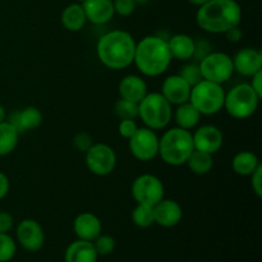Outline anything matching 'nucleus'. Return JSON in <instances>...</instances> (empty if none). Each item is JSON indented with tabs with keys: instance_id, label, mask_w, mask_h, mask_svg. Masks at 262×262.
<instances>
[{
	"instance_id": "nucleus-1",
	"label": "nucleus",
	"mask_w": 262,
	"mask_h": 262,
	"mask_svg": "<svg viewBox=\"0 0 262 262\" xmlns=\"http://www.w3.org/2000/svg\"><path fill=\"white\" fill-rule=\"evenodd\" d=\"M136 40L129 32L113 30L100 36L96 45L100 63L113 71H122L133 64Z\"/></svg>"
},
{
	"instance_id": "nucleus-2",
	"label": "nucleus",
	"mask_w": 262,
	"mask_h": 262,
	"mask_svg": "<svg viewBox=\"0 0 262 262\" xmlns=\"http://www.w3.org/2000/svg\"><path fill=\"white\" fill-rule=\"evenodd\" d=\"M171 54L166 38L148 35L136 43L133 64L146 77H159L170 67Z\"/></svg>"
},
{
	"instance_id": "nucleus-3",
	"label": "nucleus",
	"mask_w": 262,
	"mask_h": 262,
	"mask_svg": "<svg viewBox=\"0 0 262 262\" xmlns=\"http://www.w3.org/2000/svg\"><path fill=\"white\" fill-rule=\"evenodd\" d=\"M242 20V8L235 0H209L199 8L196 22L201 30L209 33H225L237 27Z\"/></svg>"
},
{
	"instance_id": "nucleus-4",
	"label": "nucleus",
	"mask_w": 262,
	"mask_h": 262,
	"mask_svg": "<svg viewBox=\"0 0 262 262\" xmlns=\"http://www.w3.org/2000/svg\"><path fill=\"white\" fill-rule=\"evenodd\" d=\"M194 151L191 130L179 127L165 130L159 138V155L161 160L170 166L184 165Z\"/></svg>"
},
{
	"instance_id": "nucleus-5",
	"label": "nucleus",
	"mask_w": 262,
	"mask_h": 262,
	"mask_svg": "<svg viewBox=\"0 0 262 262\" xmlns=\"http://www.w3.org/2000/svg\"><path fill=\"white\" fill-rule=\"evenodd\" d=\"M138 117L145 127L154 130L164 129L173 119V105L160 92H147L138 102Z\"/></svg>"
},
{
	"instance_id": "nucleus-6",
	"label": "nucleus",
	"mask_w": 262,
	"mask_h": 262,
	"mask_svg": "<svg viewBox=\"0 0 262 262\" xmlns=\"http://www.w3.org/2000/svg\"><path fill=\"white\" fill-rule=\"evenodd\" d=\"M261 97L253 91L250 83H238L225 92L224 107L225 112L232 118L238 120L252 117L257 110Z\"/></svg>"
},
{
	"instance_id": "nucleus-7",
	"label": "nucleus",
	"mask_w": 262,
	"mask_h": 262,
	"mask_svg": "<svg viewBox=\"0 0 262 262\" xmlns=\"http://www.w3.org/2000/svg\"><path fill=\"white\" fill-rule=\"evenodd\" d=\"M225 91L222 84L202 79L191 89L189 102L201 115H215L224 107Z\"/></svg>"
},
{
	"instance_id": "nucleus-8",
	"label": "nucleus",
	"mask_w": 262,
	"mask_h": 262,
	"mask_svg": "<svg viewBox=\"0 0 262 262\" xmlns=\"http://www.w3.org/2000/svg\"><path fill=\"white\" fill-rule=\"evenodd\" d=\"M202 78L214 83L223 84L229 81L234 74L232 56L223 51H211L199 61Z\"/></svg>"
},
{
	"instance_id": "nucleus-9",
	"label": "nucleus",
	"mask_w": 262,
	"mask_h": 262,
	"mask_svg": "<svg viewBox=\"0 0 262 262\" xmlns=\"http://www.w3.org/2000/svg\"><path fill=\"white\" fill-rule=\"evenodd\" d=\"M86 166L92 174L97 177H106L113 173L117 166V154L112 146L104 142L94 143L89 151L84 152Z\"/></svg>"
},
{
	"instance_id": "nucleus-10",
	"label": "nucleus",
	"mask_w": 262,
	"mask_h": 262,
	"mask_svg": "<svg viewBox=\"0 0 262 262\" xmlns=\"http://www.w3.org/2000/svg\"><path fill=\"white\" fill-rule=\"evenodd\" d=\"M132 197L137 204L154 206L165 196V188L159 177L154 174H141L130 187Z\"/></svg>"
},
{
	"instance_id": "nucleus-11",
	"label": "nucleus",
	"mask_w": 262,
	"mask_h": 262,
	"mask_svg": "<svg viewBox=\"0 0 262 262\" xmlns=\"http://www.w3.org/2000/svg\"><path fill=\"white\" fill-rule=\"evenodd\" d=\"M159 136L156 130L138 127L137 132L128 140L129 152L140 161H151L159 155Z\"/></svg>"
},
{
	"instance_id": "nucleus-12",
	"label": "nucleus",
	"mask_w": 262,
	"mask_h": 262,
	"mask_svg": "<svg viewBox=\"0 0 262 262\" xmlns=\"http://www.w3.org/2000/svg\"><path fill=\"white\" fill-rule=\"evenodd\" d=\"M15 233L18 243L28 252H37L45 243V233L42 227L33 219H23L17 225Z\"/></svg>"
},
{
	"instance_id": "nucleus-13",
	"label": "nucleus",
	"mask_w": 262,
	"mask_h": 262,
	"mask_svg": "<svg viewBox=\"0 0 262 262\" xmlns=\"http://www.w3.org/2000/svg\"><path fill=\"white\" fill-rule=\"evenodd\" d=\"M192 138H193L194 150L204 151L211 155L216 154L224 143L223 132L216 125L212 124H205L197 128L192 133Z\"/></svg>"
},
{
	"instance_id": "nucleus-14",
	"label": "nucleus",
	"mask_w": 262,
	"mask_h": 262,
	"mask_svg": "<svg viewBox=\"0 0 262 262\" xmlns=\"http://www.w3.org/2000/svg\"><path fill=\"white\" fill-rule=\"evenodd\" d=\"M191 89L192 87L177 73L168 76L164 79L163 84H161L160 94L165 97L169 104L177 106V105L189 101Z\"/></svg>"
},
{
	"instance_id": "nucleus-15",
	"label": "nucleus",
	"mask_w": 262,
	"mask_h": 262,
	"mask_svg": "<svg viewBox=\"0 0 262 262\" xmlns=\"http://www.w3.org/2000/svg\"><path fill=\"white\" fill-rule=\"evenodd\" d=\"M234 72L243 77H252L262 71V53L257 49L243 48L232 58Z\"/></svg>"
},
{
	"instance_id": "nucleus-16",
	"label": "nucleus",
	"mask_w": 262,
	"mask_h": 262,
	"mask_svg": "<svg viewBox=\"0 0 262 262\" xmlns=\"http://www.w3.org/2000/svg\"><path fill=\"white\" fill-rule=\"evenodd\" d=\"M154 219L155 224L163 228H173L182 222L183 217V209L177 201L170 199H165L158 202L152 206Z\"/></svg>"
},
{
	"instance_id": "nucleus-17",
	"label": "nucleus",
	"mask_w": 262,
	"mask_h": 262,
	"mask_svg": "<svg viewBox=\"0 0 262 262\" xmlns=\"http://www.w3.org/2000/svg\"><path fill=\"white\" fill-rule=\"evenodd\" d=\"M7 120L19 133L28 130L37 129L42 123V113L36 106H27L20 110H13L10 114H7Z\"/></svg>"
},
{
	"instance_id": "nucleus-18",
	"label": "nucleus",
	"mask_w": 262,
	"mask_h": 262,
	"mask_svg": "<svg viewBox=\"0 0 262 262\" xmlns=\"http://www.w3.org/2000/svg\"><path fill=\"white\" fill-rule=\"evenodd\" d=\"M73 232L78 239L94 242L102 232L101 220L94 212H81L73 222Z\"/></svg>"
},
{
	"instance_id": "nucleus-19",
	"label": "nucleus",
	"mask_w": 262,
	"mask_h": 262,
	"mask_svg": "<svg viewBox=\"0 0 262 262\" xmlns=\"http://www.w3.org/2000/svg\"><path fill=\"white\" fill-rule=\"evenodd\" d=\"M82 8L86 14L87 22L92 25H106L114 17L113 0H86L82 3Z\"/></svg>"
},
{
	"instance_id": "nucleus-20",
	"label": "nucleus",
	"mask_w": 262,
	"mask_h": 262,
	"mask_svg": "<svg viewBox=\"0 0 262 262\" xmlns=\"http://www.w3.org/2000/svg\"><path fill=\"white\" fill-rule=\"evenodd\" d=\"M119 96L133 102H140L147 95L148 87L145 79L137 74H128L123 77L118 86Z\"/></svg>"
},
{
	"instance_id": "nucleus-21",
	"label": "nucleus",
	"mask_w": 262,
	"mask_h": 262,
	"mask_svg": "<svg viewBox=\"0 0 262 262\" xmlns=\"http://www.w3.org/2000/svg\"><path fill=\"white\" fill-rule=\"evenodd\" d=\"M97 255L95 246L89 241L77 239L67 247L64 253V262H97Z\"/></svg>"
},
{
	"instance_id": "nucleus-22",
	"label": "nucleus",
	"mask_w": 262,
	"mask_h": 262,
	"mask_svg": "<svg viewBox=\"0 0 262 262\" xmlns=\"http://www.w3.org/2000/svg\"><path fill=\"white\" fill-rule=\"evenodd\" d=\"M166 41H168L171 58L181 61H187L192 59L194 50V40L191 36L186 35V33H177Z\"/></svg>"
},
{
	"instance_id": "nucleus-23",
	"label": "nucleus",
	"mask_w": 262,
	"mask_h": 262,
	"mask_svg": "<svg viewBox=\"0 0 262 262\" xmlns=\"http://www.w3.org/2000/svg\"><path fill=\"white\" fill-rule=\"evenodd\" d=\"M60 20L63 27L69 32H79L81 30H83L87 23V18L82 4L73 3L64 8V10L61 12Z\"/></svg>"
},
{
	"instance_id": "nucleus-24",
	"label": "nucleus",
	"mask_w": 262,
	"mask_h": 262,
	"mask_svg": "<svg viewBox=\"0 0 262 262\" xmlns=\"http://www.w3.org/2000/svg\"><path fill=\"white\" fill-rule=\"evenodd\" d=\"M202 115L199 110L193 106L189 101L183 102L181 105H177V109L173 110V118L176 120L177 127L182 129L191 130L199 125Z\"/></svg>"
},
{
	"instance_id": "nucleus-25",
	"label": "nucleus",
	"mask_w": 262,
	"mask_h": 262,
	"mask_svg": "<svg viewBox=\"0 0 262 262\" xmlns=\"http://www.w3.org/2000/svg\"><path fill=\"white\" fill-rule=\"evenodd\" d=\"M257 155L252 151H239L232 160V168L235 174L241 177H250L260 165Z\"/></svg>"
},
{
	"instance_id": "nucleus-26",
	"label": "nucleus",
	"mask_w": 262,
	"mask_h": 262,
	"mask_svg": "<svg viewBox=\"0 0 262 262\" xmlns=\"http://www.w3.org/2000/svg\"><path fill=\"white\" fill-rule=\"evenodd\" d=\"M20 133L5 120L0 123V156H7L15 150Z\"/></svg>"
},
{
	"instance_id": "nucleus-27",
	"label": "nucleus",
	"mask_w": 262,
	"mask_h": 262,
	"mask_svg": "<svg viewBox=\"0 0 262 262\" xmlns=\"http://www.w3.org/2000/svg\"><path fill=\"white\" fill-rule=\"evenodd\" d=\"M186 164L193 174L205 176V174H209L214 168V158H212L211 154L194 150Z\"/></svg>"
},
{
	"instance_id": "nucleus-28",
	"label": "nucleus",
	"mask_w": 262,
	"mask_h": 262,
	"mask_svg": "<svg viewBox=\"0 0 262 262\" xmlns=\"http://www.w3.org/2000/svg\"><path fill=\"white\" fill-rule=\"evenodd\" d=\"M132 222L136 227L142 228V229L150 228L151 225L155 224L152 206L137 204V206H136L132 211Z\"/></svg>"
},
{
	"instance_id": "nucleus-29",
	"label": "nucleus",
	"mask_w": 262,
	"mask_h": 262,
	"mask_svg": "<svg viewBox=\"0 0 262 262\" xmlns=\"http://www.w3.org/2000/svg\"><path fill=\"white\" fill-rule=\"evenodd\" d=\"M114 113L120 120L138 118V104L120 97L114 105Z\"/></svg>"
},
{
	"instance_id": "nucleus-30",
	"label": "nucleus",
	"mask_w": 262,
	"mask_h": 262,
	"mask_svg": "<svg viewBox=\"0 0 262 262\" xmlns=\"http://www.w3.org/2000/svg\"><path fill=\"white\" fill-rule=\"evenodd\" d=\"M17 252V243L8 233H0V262H9Z\"/></svg>"
},
{
	"instance_id": "nucleus-31",
	"label": "nucleus",
	"mask_w": 262,
	"mask_h": 262,
	"mask_svg": "<svg viewBox=\"0 0 262 262\" xmlns=\"http://www.w3.org/2000/svg\"><path fill=\"white\" fill-rule=\"evenodd\" d=\"M179 76L187 82L191 87H193L194 84H197L199 82H201L202 79V74H201V69H200L199 63H187L179 69L178 72Z\"/></svg>"
},
{
	"instance_id": "nucleus-32",
	"label": "nucleus",
	"mask_w": 262,
	"mask_h": 262,
	"mask_svg": "<svg viewBox=\"0 0 262 262\" xmlns=\"http://www.w3.org/2000/svg\"><path fill=\"white\" fill-rule=\"evenodd\" d=\"M92 243H94L95 250H96L99 256L112 255L115 250V239L112 235L102 234L101 233V234H100Z\"/></svg>"
},
{
	"instance_id": "nucleus-33",
	"label": "nucleus",
	"mask_w": 262,
	"mask_h": 262,
	"mask_svg": "<svg viewBox=\"0 0 262 262\" xmlns=\"http://www.w3.org/2000/svg\"><path fill=\"white\" fill-rule=\"evenodd\" d=\"M113 5H114L115 14L129 17L135 12L137 3L135 0H113Z\"/></svg>"
},
{
	"instance_id": "nucleus-34",
	"label": "nucleus",
	"mask_w": 262,
	"mask_h": 262,
	"mask_svg": "<svg viewBox=\"0 0 262 262\" xmlns=\"http://www.w3.org/2000/svg\"><path fill=\"white\" fill-rule=\"evenodd\" d=\"M138 129V124L135 119H122L118 125V132L120 137L124 140H129Z\"/></svg>"
},
{
	"instance_id": "nucleus-35",
	"label": "nucleus",
	"mask_w": 262,
	"mask_h": 262,
	"mask_svg": "<svg viewBox=\"0 0 262 262\" xmlns=\"http://www.w3.org/2000/svg\"><path fill=\"white\" fill-rule=\"evenodd\" d=\"M94 145V138L91 135L86 132H81L78 135L74 136L73 138V147L77 151H81V152H86L89 151V148Z\"/></svg>"
},
{
	"instance_id": "nucleus-36",
	"label": "nucleus",
	"mask_w": 262,
	"mask_h": 262,
	"mask_svg": "<svg viewBox=\"0 0 262 262\" xmlns=\"http://www.w3.org/2000/svg\"><path fill=\"white\" fill-rule=\"evenodd\" d=\"M212 49L209 41L204 40V38H200V40L194 41V50H193V56H192V59H194V60L199 63V61H201L205 56L209 55Z\"/></svg>"
},
{
	"instance_id": "nucleus-37",
	"label": "nucleus",
	"mask_w": 262,
	"mask_h": 262,
	"mask_svg": "<svg viewBox=\"0 0 262 262\" xmlns=\"http://www.w3.org/2000/svg\"><path fill=\"white\" fill-rule=\"evenodd\" d=\"M251 187H252V191L255 192L256 196L262 197V165L256 168V170L251 174Z\"/></svg>"
},
{
	"instance_id": "nucleus-38",
	"label": "nucleus",
	"mask_w": 262,
	"mask_h": 262,
	"mask_svg": "<svg viewBox=\"0 0 262 262\" xmlns=\"http://www.w3.org/2000/svg\"><path fill=\"white\" fill-rule=\"evenodd\" d=\"M14 227V217L7 211H0V233H9Z\"/></svg>"
},
{
	"instance_id": "nucleus-39",
	"label": "nucleus",
	"mask_w": 262,
	"mask_h": 262,
	"mask_svg": "<svg viewBox=\"0 0 262 262\" xmlns=\"http://www.w3.org/2000/svg\"><path fill=\"white\" fill-rule=\"evenodd\" d=\"M225 36H227L228 41H230V42L233 43H237L242 40L243 32L242 30H241L239 26H237V27H233L230 28V30H228L227 32H225Z\"/></svg>"
},
{
	"instance_id": "nucleus-40",
	"label": "nucleus",
	"mask_w": 262,
	"mask_h": 262,
	"mask_svg": "<svg viewBox=\"0 0 262 262\" xmlns=\"http://www.w3.org/2000/svg\"><path fill=\"white\" fill-rule=\"evenodd\" d=\"M10 189V182L9 178L7 177V174H4L3 171H0V200L5 199L9 193Z\"/></svg>"
},
{
	"instance_id": "nucleus-41",
	"label": "nucleus",
	"mask_w": 262,
	"mask_h": 262,
	"mask_svg": "<svg viewBox=\"0 0 262 262\" xmlns=\"http://www.w3.org/2000/svg\"><path fill=\"white\" fill-rule=\"evenodd\" d=\"M252 81H251V87L253 89V91L258 95V96L262 99V71L257 72V73L253 74L252 77Z\"/></svg>"
},
{
	"instance_id": "nucleus-42",
	"label": "nucleus",
	"mask_w": 262,
	"mask_h": 262,
	"mask_svg": "<svg viewBox=\"0 0 262 262\" xmlns=\"http://www.w3.org/2000/svg\"><path fill=\"white\" fill-rule=\"evenodd\" d=\"M188 2L191 3L192 5H194V7L200 8V7H202V5L206 4V3L209 2V0H188Z\"/></svg>"
},
{
	"instance_id": "nucleus-43",
	"label": "nucleus",
	"mask_w": 262,
	"mask_h": 262,
	"mask_svg": "<svg viewBox=\"0 0 262 262\" xmlns=\"http://www.w3.org/2000/svg\"><path fill=\"white\" fill-rule=\"evenodd\" d=\"M5 119H7V110H5V107L0 104V123L5 122Z\"/></svg>"
},
{
	"instance_id": "nucleus-44",
	"label": "nucleus",
	"mask_w": 262,
	"mask_h": 262,
	"mask_svg": "<svg viewBox=\"0 0 262 262\" xmlns=\"http://www.w3.org/2000/svg\"><path fill=\"white\" fill-rule=\"evenodd\" d=\"M136 3H137V4H145V3H147L148 0H135Z\"/></svg>"
},
{
	"instance_id": "nucleus-45",
	"label": "nucleus",
	"mask_w": 262,
	"mask_h": 262,
	"mask_svg": "<svg viewBox=\"0 0 262 262\" xmlns=\"http://www.w3.org/2000/svg\"><path fill=\"white\" fill-rule=\"evenodd\" d=\"M86 0H77V3H79V4H82V3H84Z\"/></svg>"
}]
</instances>
